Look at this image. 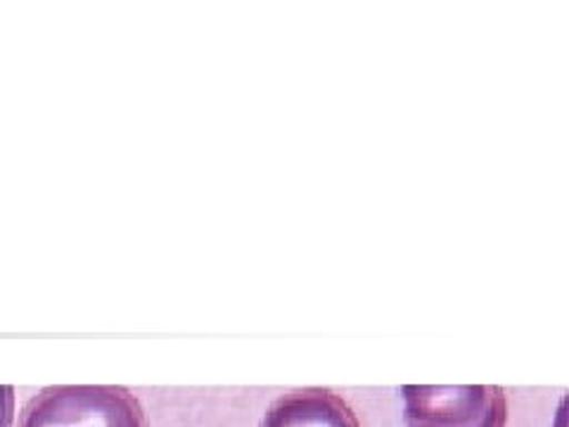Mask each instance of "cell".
Segmentation results:
<instances>
[{
    "label": "cell",
    "mask_w": 569,
    "mask_h": 427,
    "mask_svg": "<svg viewBox=\"0 0 569 427\" xmlns=\"http://www.w3.org/2000/svg\"><path fill=\"white\" fill-rule=\"evenodd\" d=\"M406 427H506L508 397L496 385H403Z\"/></svg>",
    "instance_id": "7a4b0ae2"
},
{
    "label": "cell",
    "mask_w": 569,
    "mask_h": 427,
    "mask_svg": "<svg viewBox=\"0 0 569 427\" xmlns=\"http://www.w3.org/2000/svg\"><path fill=\"white\" fill-rule=\"evenodd\" d=\"M261 427H361L353 408L332 389L307 387L271 404Z\"/></svg>",
    "instance_id": "3957f363"
},
{
    "label": "cell",
    "mask_w": 569,
    "mask_h": 427,
    "mask_svg": "<svg viewBox=\"0 0 569 427\" xmlns=\"http://www.w3.org/2000/svg\"><path fill=\"white\" fill-rule=\"evenodd\" d=\"M14 423V387L0 385V427H12Z\"/></svg>",
    "instance_id": "277c9868"
},
{
    "label": "cell",
    "mask_w": 569,
    "mask_h": 427,
    "mask_svg": "<svg viewBox=\"0 0 569 427\" xmlns=\"http://www.w3.org/2000/svg\"><path fill=\"white\" fill-rule=\"evenodd\" d=\"M17 427H150V423L127 387L52 385L27 401Z\"/></svg>",
    "instance_id": "6da1fadb"
}]
</instances>
